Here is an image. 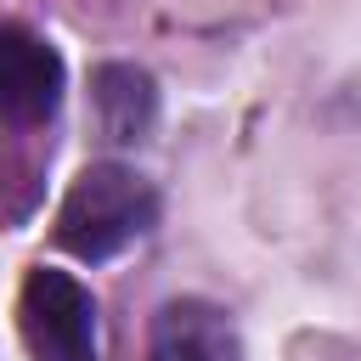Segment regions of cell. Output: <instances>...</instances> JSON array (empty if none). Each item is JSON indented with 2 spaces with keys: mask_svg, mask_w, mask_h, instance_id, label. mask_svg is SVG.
Returning a JSON list of instances; mask_svg holds the SVG:
<instances>
[{
  "mask_svg": "<svg viewBox=\"0 0 361 361\" xmlns=\"http://www.w3.org/2000/svg\"><path fill=\"white\" fill-rule=\"evenodd\" d=\"M152 220H158V192L135 169L90 164L56 209V243L79 259H113L118 248L147 237Z\"/></svg>",
  "mask_w": 361,
  "mask_h": 361,
  "instance_id": "1",
  "label": "cell"
},
{
  "mask_svg": "<svg viewBox=\"0 0 361 361\" xmlns=\"http://www.w3.org/2000/svg\"><path fill=\"white\" fill-rule=\"evenodd\" d=\"M17 327H23V344L34 361H102L96 299L79 276H68L56 265H34L23 276Z\"/></svg>",
  "mask_w": 361,
  "mask_h": 361,
  "instance_id": "2",
  "label": "cell"
},
{
  "mask_svg": "<svg viewBox=\"0 0 361 361\" xmlns=\"http://www.w3.org/2000/svg\"><path fill=\"white\" fill-rule=\"evenodd\" d=\"M62 79H68L62 56L39 34L17 23L0 28V118L6 124H45L62 102Z\"/></svg>",
  "mask_w": 361,
  "mask_h": 361,
  "instance_id": "3",
  "label": "cell"
},
{
  "mask_svg": "<svg viewBox=\"0 0 361 361\" xmlns=\"http://www.w3.org/2000/svg\"><path fill=\"white\" fill-rule=\"evenodd\" d=\"M147 361H243V338L231 316L209 299H169L152 316Z\"/></svg>",
  "mask_w": 361,
  "mask_h": 361,
  "instance_id": "4",
  "label": "cell"
},
{
  "mask_svg": "<svg viewBox=\"0 0 361 361\" xmlns=\"http://www.w3.org/2000/svg\"><path fill=\"white\" fill-rule=\"evenodd\" d=\"M96 124H102V135L113 141V147H130V141H141L147 130H152V118H158V90H152V79L141 73V68H130V62H107V68H96Z\"/></svg>",
  "mask_w": 361,
  "mask_h": 361,
  "instance_id": "5",
  "label": "cell"
}]
</instances>
